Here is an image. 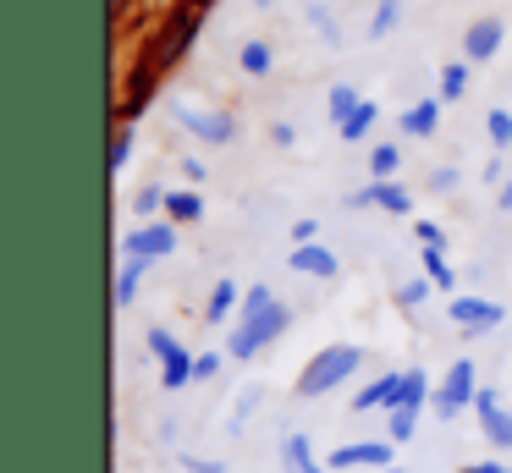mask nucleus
I'll use <instances>...</instances> for the list:
<instances>
[{
  "label": "nucleus",
  "instance_id": "nucleus-1",
  "mask_svg": "<svg viewBox=\"0 0 512 473\" xmlns=\"http://www.w3.org/2000/svg\"><path fill=\"white\" fill-rule=\"evenodd\" d=\"M358 369H364V347H353V341H331V347H320L309 363H303L298 396H331L336 385H347Z\"/></svg>",
  "mask_w": 512,
  "mask_h": 473
},
{
  "label": "nucleus",
  "instance_id": "nucleus-2",
  "mask_svg": "<svg viewBox=\"0 0 512 473\" xmlns=\"http://www.w3.org/2000/svg\"><path fill=\"white\" fill-rule=\"evenodd\" d=\"M287 325H292L287 303H270L265 314H243L232 325V336H226V352H232V358H259L276 336H287Z\"/></svg>",
  "mask_w": 512,
  "mask_h": 473
},
{
  "label": "nucleus",
  "instance_id": "nucleus-3",
  "mask_svg": "<svg viewBox=\"0 0 512 473\" xmlns=\"http://www.w3.org/2000/svg\"><path fill=\"white\" fill-rule=\"evenodd\" d=\"M171 121H177L188 138H199V143H232L237 138V121H232V110H204V105H188V99H177L171 105Z\"/></svg>",
  "mask_w": 512,
  "mask_h": 473
},
{
  "label": "nucleus",
  "instance_id": "nucleus-4",
  "mask_svg": "<svg viewBox=\"0 0 512 473\" xmlns=\"http://www.w3.org/2000/svg\"><path fill=\"white\" fill-rule=\"evenodd\" d=\"M474 396H479V374H474V363H468V358H457L452 369L441 374V385H435L430 407H435L441 418H457L463 407H474Z\"/></svg>",
  "mask_w": 512,
  "mask_h": 473
},
{
  "label": "nucleus",
  "instance_id": "nucleus-5",
  "mask_svg": "<svg viewBox=\"0 0 512 473\" xmlns=\"http://www.w3.org/2000/svg\"><path fill=\"white\" fill-rule=\"evenodd\" d=\"M177 253V226L171 220H138L122 237V259H166Z\"/></svg>",
  "mask_w": 512,
  "mask_h": 473
},
{
  "label": "nucleus",
  "instance_id": "nucleus-6",
  "mask_svg": "<svg viewBox=\"0 0 512 473\" xmlns=\"http://www.w3.org/2000/svg\"><path fill=\"white\" fill-rule=\"evenodd\" d=\"M474 413H479V435H485V446L512 451V413L501 407V391H496V385H479Z\"/></svg>",
  "mask_w": 512,
  "mask_h": 473
},
{
  "label": "nucleus",
  "instance_id": "nucleus-7",
  "mask_svg": "<svg viewBox=\"0 0 512 473\" xmlns=\"http://www.w3.org/2000/svg\"><path fill=\"white\" fill-rule=\"evenodd\" d=\"M446 319H452L457 330H468V336H485V330H496L501 319H507V308H501L496 297H452V303H446Z\"/></svg>",
  "mask_w": 512,
  "mask_h": 473
},
{
  "label": "nucleus",
  "instance_id": "nucleus-8",
  "mask_svg": "<svg viewBox=\"0 0 512 473\" xmlns=\"http://www.w3.org/2000/svg\"><path fill=\"white\" fill-rule=\"evenodd\" d=\"M325 468H397V451H391V440H353V446H336L331 457H325Z\"/></svg>",
  "mask_w": 512,
  "mask_h": 473
},
{
  "label": "nucleus",
  "instance_id": "nucleus-9",
  "mask_svg": "<svg viewBox=\"0 0 512 473\" xmlns=\"http://www.w3.org/2000/svg\"><path fill=\"white\" fill-rule=\"evenodd\" d=\"M347 209H386V215H408L413 209V193L402 182H364L358 193L342 198Z\"/></svg>",
  "mask_w": 512,
  "mask_h": 473
},
{
  "label": "nucleus",
  "instance_id": "nucleus-10",
  "mask_svg": "<svg viewBox=\"0 0 512 473\" xmlns=\"http://www.w3.org/2000/svg\"><path fill=\"white\" fill-rule=\"evenodd\" d=\"M287 264H292L298 275H314V281H336V275H342V259H336L325 242H303V248H292Z\"/></svg>",
  "mask_w": 512,
  "mask_h": 473
},
{
  "label": "nucleus",
  "instance_id": "nucleus-11",
  "mask_svg": "<svg viewBox=\"0 0 512 473\" xmlns=\"http://www.w3.org/2000/svg\"><path fill=\"white\" fill-rule=\"evenodd\" d=\"M501 39H507L501 17H479V22H468V33H463V61H490V55L501 50Z\"/></svg>",
  "mask_w": 512,
  "mask_h": 473
},
{
  "label": "nucleus",
  "instance_id": "nucleus-12",
  "mask_svg": "<svg viewBox=\"0 0 512 473\" xmlns=\"http://www.w3.org/2000/svg\"><path fill=\"white\" fill-rule=\"evenodd\" d=\"M397 127H402V138H435V127H441V94L413 99V105L397 116Z\"/></svg>",
  "mask_w": 512,
  "mask_h": 473
},
{
  "label": "nucleus",
  "instance_id": "nucleus-13",
  "mask_svg": "<svg viewBox=\"0 0 512 473\" xmlns=\"http://www.w3.org/2000/svg\"><path fill=\"white\" fill-rule=\"evenodd\" d=\"M281 468L287 473H325V462L314 457V440L303 435V429H292V435L281 440Z\"/></svg>",
  "mask_w": 512,
  "mask_h": 473
},
{
  "label": "nucleus",
  "instance_id": "nucleus-14",
  "mask_svg": "<svg viewBox=\"0 0 512 473\" xmlns=\"http://www.w3.org/2000/svg\"><path fill=\"white\" fill-rule=\"evenodd\" d=\"M243 314V286L237 281H215V292H210V303H204V319H210V325H221V319H237Z\"/></svg>",
  "mask_w": 512,
  "mask_h": 473
},
{
  "label": "nucleus",
  "instance_id": "nucleus-15",
  "mask_svg": "<svg viewBox=\"0 0 512 473\" xmlns=\"http://www.w3.org/2000/svg\"><path fill=\"white\" fill-rule=\"evenodd\" d=\"M397 391H402V374L391 369V374H380V380H369L364 391L353 396V407H358V413H375V407H391V402H397Z\"/></svg>",
  "mask_w": 512,
  "mask_h": 473
},
{
  "label": "nucleus",
  "instance_id": "nucleus-16",
  "mask_svg": "<svg viewBox=\"0 0 512 473\" xmlns=\"http://www.w3.org/2000/svg\"><path fill=\"white\" fill-rule=\"evenodd\" d=\"M166 220L171 226H193V220H204V198L193 193V187H171L166 193Z\"/></svg>",
  "mask_w": 512,
  "mask_h": 473
},
{
  "label": "nucleus",
  "instance_id": "nucleus-17",
  "mask_svg": "<svg viewBox=\"0 0 512 473\" xmlns=\"http://www.w3.org/2000/svg\"><path fill=\"white\" fill-rule=\"evenodd\" d=\"M155 259H122V270H116V308H133L138 303V286H144V270Z\"/></svg>",
  "mask_w": 512,
  "mask_h": 473
},
{
  "label": "nucleus",
  "instance_id": "nucleus-18",
  "mask_svg": "<svg viewBox=\"0 0 512 473\" xmlns=\"http://www.w3.org/2000/svg\"><path fill=\"white\" fill-rule=\"evenodd\" d=\"M430 396H435L430 391V374H424V369H402V391H397V402H391V407H413V413H419Z\"/></svg>",
  "mask_w": 512,
  "mask_h": 473
},
{
  "label": "nucleus",
  "instance_id": "nucleus-19",
  "mask_svg": "<svg viewBox=\"0 0 512 473\" xmlns=\"http://www.w3.org/2000/svg\"><path fill=\"white\" fill-rule=\"evenodd\" d=\"M375 121H380V105H375V99H364V105H358L353 116H347L342 127H336V132H342V143H364L369 132H375Z\"/></svg>",
  "mask_w": 512,
  "mask_h": 473
},
{
  "label": "nucleus",
  "instance_id": "nucleus-20",
  "mask_svg": "<svg viewBox=\"0 0 512 473\" xmlns=\"http://www.w3.org/2000/svg\"><path fill=\"white\" fill-rule=\"evenodd\" d=\"M397 171H402V149L397 143H375L369 149V182H391Z\"/></svg>",
  "mask_w": 512,
  "mask_h": 473
},
{
  "label": "nucleus",
  "instance_id": "nucleus-21",
  "mask_svg": "<svg viewBox=\"0 0 512 473\" xmlns=\"http://www.w3.org/2000/svg\"><path fill=\"white\" fill-rule=\"evenodd\" d=\"M237 66H243L248 77H265L270 66H276V50H270L265 39H248V44H243V55H237Z\"/></svg>",
  "mask_w": 512,
  "mask_h": 473
},
{
  "label": "nucleus",
  "instance_id": "nucleus-22",
  "mask_svg": "<svg viewBox=\"0 0 512 473\" xmlns=\"http://www.w3.org/2000/svg\"><path fill=\"white\" fill-rule=\"evenodd\" d=\"M358 105H364V94H358L353 83H336V88H331V99H325V110H331V121H336V127H342V121L353 116Z\"/></svg>",
  "mask_w": 512,
  "mask_h": 473
},
{
  "label": "nucleus",
  "instance_id": "nucleus-23",
  "mask_svg": "<svg viewBox=\"0 0 512 473\" xmlns=\"http://www.w3.org/2000/svg\"><path fill=\"white\" fill-rule=\"evenodd\" d=\"M413 429H419V413H413V407H386V440L391 446L413 440Z\"/></svg>",
  "mask_w": 512,
  "mask_h": 473
},
{
  "label": "nucleus",
  "instance_id": "nucleus-24",
  "mask_svg": "<svg viewBox=\"0 0 512 473\" xmlns=\"http://www.w3.org/2000/svg\"><path fill=\"white\" fill-rule=\"evenodd\" d=\"M463 94H468V61H446L441 66V105H452Z\"/></svg>",
  "mask_w": 512,
  "mask_h": 473
},
{
  "label": "nucleus",
  "instance_id": "nucleus-25",
  "mask_svg": "<svg viewBox=\"0 0 512 473\" xmlns=\"http://www.w3.org/2000/svg\"><path fill=\"white\" fill-rule=\"evenodd\" d=\"M424 275H430L441 292H452V286H457V270L446 264V248H424Z\"/></svg>",
  "mask_w": 512,
  "mask_h": 473
},
{
  "label": "nucleus",
  "instance_id": "nucleus-26",
  "mask_svg": "<svg viewBox=\"0 0 512 473\" xmlns=\"http://www.w3.org/2000/svg\"><path fill=\"white\" fill-rule=\"evenodd\" d=\"M402 22V0H380L375 6V17H369V39H386L391 28Z\"/></svg>",
  "mask_w": 512,
  "mask_h": 473
},
{
  "label": "nucleus",
  "instance_id": "nucleus-27",
  "mask_svg": "<svg viewBox=\"0 0 512 473\" xmlns=\"http://www.w3.org/2000/svg\"><path fill=\"white\" fill-rule=\"evenodd\" d=\"M485 132H490V143H496V149H512V110H490Z\"/></svg>",
  "mask_w": 512,
  "mask_h": 473
},
{
  "label": "nucleus",
  "instance_id": "nucleus-28",
  "mask_svg": "<svg viewBox=\"0 0 512 473\" xmlns=\"http://www.w3.org/2000/svg\"><path fill=\"white\" fill-rule=\"evenodd\" d=\"M155 209H166V187H138V193H133V215L149 220Z\"/></svg>",
  "mask_w": 512,
  "mask_h": 473
},
{
  "label": "nucleus",
  "instance_id": "nucleus-29",
  "mask_svg": "<svg viewBox=\"0 0 512 473\" xmlns=\"http://www.w3.org/2000/svg\"><path fill=\"white\" fill-rule=\"evenodd\" d=\"M430 286H435L430 275H413V281H402V286H397V303H402V308H419L424 297H430Z\"/></svg>",
  "mask_w": 512,
  "mask_h": 473
},
{
  "label": "nucleus",
  "instance_id": "nucleus-30",
  "mask_svg": "<svg viewBox=\"0 0 512 473\" xmlns=\"http://www.w3.org/2000/svg\"><path fill=\"white\" fill-rule=\"evenodd\" d=\"M270 303H281V297L270 292V286H248V292H243V314H265ZM243 314H237V319H243Z\"/></svg>",
  "mask_w": 512,
  "mask_h": 473
},
{
  "label": "nucleus",
  "instance_id": "nucleus-31",
  "mask_svg": "<svg viewBox=\"0 0 512 473\" xmlns=\"http://www.w3.org/2000/svg\"><path fill=\"white\" fill-rule=\"evenodd\" d=\"M127 160H133V132L122 127V132H116V138H111V171L122 176V171H127Z\"/></svg>",
  "mask_w": 512,
  "mask_h": 473
},
{
  "label": "nucleus",
  "instance_id": "nucleus-32",
  "mask_svg": "<svg viewBox=\"0 0 512 473\" xmlns=\"http://www.w3.org/2000/svg\"><path fill=\"white\" fill-rule=\"evenodd\" d=\"M182 468H188V473H226V462H210V457H193V451H182Z\"/></svg>",
  "mask_w": 512,
  "mask_h": 473
},
{
  "label": "nucleus",
  "instance_id": "nucleus-33",
  "mask_svg": "<svg viewBox=\"0 0 512 473\" xmlns=\"http://www.w3.org/2000/svg\"><path fill=\"white\" fill-rule=\"evenodd\" d=\"M303 242H320V220H292V248Z\"/></svg>",
  "mask_w": 512,
  "mask_h": 473
},
{
  "label": "nucleus",
  "instance_id": "nucleus-34",
  "mask_svg": "<svg viewBox=\"0 0 512 473\" xmlns=\"http://www.w3.org/2000/svg\"><path fill=\"white\" fill-rule=\"evenodd\" d=\"M430 187H435V193H452V187H457V165H435Z\"/></svg>",
  "mask_w": 512,
  "mask_h": 473
},
{
  "label": "nucleus",
  "instance_id": "nucleus-35",
  "mask_svg": "<svg viewBox=\"0 0 512 473\" xmlns=\"http://www.w3.org/2000/svg\"><path fill=\"white\" fill-rule=\"evenodd\" d=\"M309 22H314V28H320L325 39H331V44H336V17H331V11H325V6H309Z\"/></svg>",
  "mask_w": 512,
  "mask_h": 473
},
{
  "label": "nucleus",
  "instance_id": "nucleus-36",
  "mask_svg": "<svg viewBox=\"0 0 512 473\" xmlns=\"http://www.w3.org/2000/svg\"><path fill=\"white\" fill-rule=\"evenodd\" d=\"M215 369H221V352H199V363H193V380H210Z\"/></svg>",
  "mask_w": 512,
  "mask_h": 473
},
{
  "label": "nucleus",
  "instance_id": "nucleus-37",
  "mask_svg": "<svg viewBox=\"0 0 512 473\" xmlns=\"http://www.w3.org/2000/svg\"><path fill=\"white\" fill-rule=\"evenodd\" d=\"M419 242H424V248H446V237H441L435 220H419Z\"/></svg>",
  "mask_w": 512,
  "mask_h": 473
},
{
  "label": "nucleus",
  "instance_id": "nucleus-38",
  "mask_svg": "<svg viewBox=\"0 0 512 473\" xmlns=\"http://www.w3.org/2000/svg\"><path fill=\"white\" fill-rule=\"evenodd\" d=\"M270 143H276V149H292V143H298V132H292L287 121H276V127H270Z\"/></svg>",
  "mask_w": 512,
  "mask_h": 473
},
{
  "label": "nucleus",
  "instance_id": "nucleus-39",
  "mask_svg": "<svg viewBox=\"0 0 512 473\" xmlns=\"http://www.w3.org/2000/svg\"><path fill=\"white\" fill-rule=\"evenodd\" d=\"M463 473H512V468H507V462H468Z\"/></svg>",
  "mask_w": 512,
  "mask_h": 473
},
{
  "label": "nucleus",
  "instance_id": "nucleus-40",
  "mask_svg": "<svg viewBox=\"0 0 512 473\" xmlns=\"http://www.w3.org/2000/svg\"><path fill=\"white\" fill-rule=\"evenodd\" d=\"M501 209H512V182H507V187H501Z\"/></svg>",
  "mask_w": 512,
  "mask_h": 473
},
{
  "label": "nucleus",
  "instance_id": "nucleus-41",
  "mask_svg": "<svg viewBox=\"0 0 512 473\" xmlns=\"http://www.w3.org/2000/svg\"><path fill=\"white\" fill-rule=\"evenodd\" d=\"M380 473H408V468H380Z\"/></svg>",
  "mask_w": 512,
  "mask_h": 473
},
{
  "label": "nucleus",
  "instance_id": "nucleus-42",
  "mask_svg": "<svg viewBox=\"0 0 512 473\" xmlns=\"http://www.w3.org/2000/svg\"><path fill=\"white\" fill-rule=\"evenodd\" d=\"M122 6H127V0H116V11H122Z\"/></svg>",
  "mask_w": 512,
  "mask_h": 473
}]
</instances>
